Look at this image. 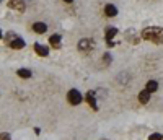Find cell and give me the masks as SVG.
Segmentation results:
<instances>
[{
  "label": "cell",
  "instance_id": "6da1fadb",
  "mask_svg": "<svg viewBox=\"0 0 163 140\" xmlns=\"http://www.w3.org/2000/svg\"><path fill=\"white\" fill-rule=\"evenodd\" d=\"M142 38L147 41H152L155 44H161L163 43V28H158V26L145 28L142 31Z\"/></svg>",
  "mask_w": 163,
  "mask_h": 140
},
{
  "label": "cell",
  "instance_id": "7a4b0ae2",
  "mask_svg": "<svg viewBox=\"0 0 163 140\" xmlns=\"http://www.w3.org/2000/svg\"><path fill=\"white\" fill-rule=\"evenodd\" d=\"M67 100H69V103L70 104H73V106H77V104H80L82 103V100H83V96H82V93L78 91V90H70L67 93Z\"/></svg>",
  "mask_w": 163,
  "mask_h": 140
},
{
  "label": "cell",
  "instance_id": "3957f363",
  "mask_svg": "<svg viewBox=\"0 0 163 140\" xmlns=\"http://www.w3.org/2000/svg\"><path fill=\"white\" fill-rule=\"evenodd\" d=\"M8 7L16 11H25L26 3H25V0H8Z\"/></svg>",
  "mask_w": 163,
  "mask_h": 140
},
{
  "label": "cell",
  "instance_id": "277c9868",
  "mask_svg": "<svg viewBox=\"0 0 163 140\" xmlns=\"http://www.w3.org/2000/svg\"><path fill=\"white\" fill-rule=\"evenodd\" d=\"M34 52H36L38 56H41V57H48L49 56V47H48V46H44V44L36 43V44H34Z\"/></svg>",
  "mask_w": 163,
  "mask_h": 140
},
{
  "label": "cell",
  "instance_id": "5b68a950",
  "mask_svg": "<svg viewBox=\"0 0 163 140\" xmlns=\"http://www.w3.org/2000/svg\"><path fill=\"white\" fill-rule=\"evenodd\" d=\"M8 46H10L11 49H23V47H25V41H23L21 38L16 36V38H13V39L10 41Z\"/></svg>",
  "mask_w": 163,
  "mask_h": 140
},
{
  "label": "cell",
  "instance_id": "8992f818",
  "mask_svg": "<svg viewBox=\"0 0 163 140\" xmlns=\"http://www.w3.org/2000/svg\"><path fill=\"white\" fill-rule=\"evenodd\" d=\"M33 31L38 33V34H44L48 31V26H46V23H43V21H36L33 25Z\"/></svg>",
  "mask_w": 163,
  "mask_h": 140
},
{
  "label": "cell",
  "instance_id": "52a82bcc",
  "mask_svg": "<svg viewBox=\"0 0 163 140\" xmlns=\"http://www.w3.org/2000/svg\"><path fill=\"white\" fill-rule=\"evenodd\" d=\"M104 13H106V16H109V18H113V16L118 15V8H116V5L108 3V5H104Z\"/></svg>",
  "mask_w": 163,
  "mask_h": 140
},
{
  "label": "cell",
  "instance_id": "ba28073f",
  "mask_svg": "<svg viewBox=\"0 0 163 140\" xmlns=\"http://www.w3.org/2000/svg\"><path fill=\"white\" fill-rule=\"evenodd\" d=\"M86 101H88V104L91 106V109H95V111H98V104H96V98H95V93L93 91H88L86 93Z\"/></svg>",
  "mask_w": 163,
  "mask_h": 140
},
{
  "label": "cell",
  "instance_id": "9c48e42d",
  "mask_svg": "<svg viewBox=\"0 0 163 140\" xmlns=\"http://www.w3.org/2000/svg\"><path fill=\"white\" fill-rule=\"evenodd\" d=\"M93 47V41L91 39H82L78 43V49L80 51H88Z\"/></svg>",
  "mask_w": 163,
  "mask_h": 140
},
{
  "label": "cell",
  "instance_id": "30bf717a",
  "mask_svg": "<svg viewBox=\"0 0 163 140\" xmlns=\"http://www.w3.org/2000/svg\"><path fill=\"white\" fill-rule=\"evenodd\" d=\"M61 39H62L61 34H52V36L49 38V43L54 46L56 49H59V47H61Z\"/></svg>",
  "mask_w": 163,
  "mask_h": 140
},
{
  "label": "cell",
  "instance_id": "8fae6325",
  "mask_svg": "<svg viewBox=\"0 0 163 140\" xmlns=\"http://www.w3.org/2000/svg\"><path fill=\"white\" fill-rule=\"evenodd\" d=\"M148 100H150V93H148L147 90H144V91H140V93H139V101H140L142 104L148 103Z\"/></svg>",
  "mask_w": 163,
  "mask_h": 140
},
{
  "label": "cell",
  "instance_id": "7c38bea8",
  "mask_svg": "<svg viewBox=\"0 0 163 140\" xmlns=\"http://www.w3.org/2000/svg\"><path fill=\"white\" fill-rule=\"evenodd\" d=\"M145 90H147L148 93H153V91L158 90V83H157L155 80H150V81H147V88Z\"/></svg>",
  "mask_w": 163,
  "mask_h": 140
},
{
  "label": "cell",
  "instance_id": "4fadbf2b",
  "mask_svg": "<svg viewBox=\"0 0 163 140\" xmlns=\"http://www.w3.org/2000/svg\"><path fill=\"white\" fill-rule=\"evenodd\" d=\"M116 34H118V30H116V28H109V30L106 31V36L104 38H106V41L109 43V41H113V38L116 36Z\"/></svg>",
  "mask_w": 163,
  "mask_h": 140
},
{
  "label": "cell",
  "instance_id": "5bb4252c",
  "mask_svg": "<svg viewBox=\"0 0 163 140\" xmlns=\"http://www.w3.org/2000/svg\"><path fill=\"white\" fill-rule=\"evenodd\" d=\"M18 75L21 78H30L31 77V70H28V68H20L18 70Z\"/></svg>",
  "mask_w": 163,
  "mask_h": 140
},
{
  "label": "cell",
  "instance_id": "9a60e30c",
  "mask_svg": "<svg viewBox=\"0 0 163 140\" xmlns=\"http://www.w3.org/2000/svg\"><path fill=\"white\" fill-rule=\"evenodd\" d=\"M148 140H163V135L157 132V134H152V135L148 137Z\"/></svg>",
  "mask_w": 163,
  "mask_h": 140
},
{
  "label": "cell",
  "instance_id": "2e32d148",
  "mask_svg": "<svg viewBox=\"0 0 163 140\" xmlns=\"http://www.w3.org/2000/svg\"><path fill=\"white\" fill-rule=\"evenodd\" d=\"M0 140H11V137H10V134L3 132V134H0Z\"/></svg>",
  "mask_w": 163,
  "mask_h": 140
},
{
  "label": "cell",
  "instance_id": "e0dca14e",
  "mask_svg": "<svg viewBox=\"0 0 163 140\" xmlns=\"http://www.w3.org/2000/svg\"><path fill=\"white\" fill-rule=\"evenodd\" d=\"M103 57H104L103 60H106V64H109V62H111V56H109V54H104Z\"/></svg>",
  "mask_w": 163,
  "mask_h": 140
},
{
  "label": "cell",
  "instance_id": "ac0fdd59",
  "mask_svg": "<svg viewBox=\"0 0 163 140\" xmlns=\"http://www.w3.org/2000/svg\"><path fill=\"white\" fill-rule=\"evenodd\" d=\"M64 2H67V3H72V2H73V0H64Z\"/></svg>",
  "mask_w": 163,
  "mask_h": 140
},
{
  "label": "cell",
  "instance_id": "d6986e66",
  "mask_svg": "<svg viewBox=\"0 0 163 140\" xmlns=\"http://www.w3.org/2000/svg\"><path fill=\"white\" fill-rule=\"evenodd\" d=\"M2 36H3V34H2V30H0V39H2Z\"/></svg>",
  "mask_w": 163,
  "mask_h": 140
},
{
  "label": "cell",
  "instance_id": "ffe728a7",
  "mask_svg": "<svg viewBox=\"0 0 163 140\" xmlns=\"http://www.w3.org/2000/svg\"><path fill=\"white\" fill-rule=\"evenodd\" d=\"M0 2H2V0H0Z\"/></svg>",
  "mask_w": 163,
  "mask_h": 140
}]
</instances>
